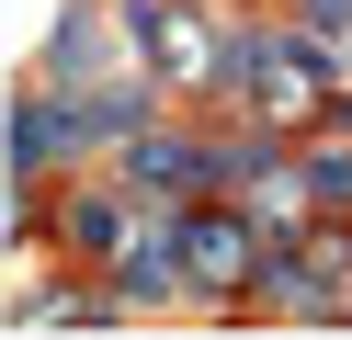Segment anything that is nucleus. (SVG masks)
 <instances>
[{
  "mask_svg": "<svg viewBox=\"0 0 352 340\" xmlns=\"http://www.w3.org/2000/svg\"><path fill=\"white\" fill-rule=\"evenodd\" d=\"M239 317H284V329H352V216H307L296 238L261 249L250 295H239Z\"/></svg>",
  "mask_w": 352,
  "mask_h": 340,
  "instance_id": "nucleus-1",
  "label": "nucleus"
},
{
  "mask_svg": "<svg viewBox=\"0 0 352 340\" xmlns=\"http://www.w3.org/2000/svg\"><path fill=\"white\" fill-rule=\"evenodd\" d=\"M261 249H273V227H261L239 193H216V216L193 204V216H182V295L239 306V295H250V272H261Z\"/></svg>",
  "mask_w": 352,
  "mask_h": 340,
  "instance_id": "nucleus-2",
  "label": "nucleus"
},
{
  "mask_svg": "<svg viewBox=\"0 0 352 340\" xmlns=\"http://www.w3.org/2000/svg\"><path fill=\"white\" fill-rule=\"evenodd\" d=\"M102 170L125 193H148V204H205L216 193V125H137Z\"/></svg>",
  "mask_w": 352,
  "mask_h": 340,
  "instance_id": "nucleus-3",
  "label": "nucleus"
},
{
  "mask_svg": "<svg viewBox=\"0 0 352 340\" xmlns=\"http://www.w3.org/2000/svg\"><path fill=\"white\" fill-rule=\"evenodd\" d=\"M125 12H137V57L160 68L170 91H205L216 34H228V23H205V0H125Z\"/></svg>",
  "mask_w": 352,
  "mask_h": 340,
  "instance_id": "nucleus-4",
  "label": "nucleus"
},
{
  "mask_svg": "<svg viewBox=\"0 0 352 340\" xmlns=\"http://www.w3.org/2000/svg\"><path fill=\"white\" fill-rule=\"evenodd\" d=\"M296 193H307V216H352V136H296Z\"/></svg>",
  "mask_w": 352,
  "mask_h": 340,
  "instance_id": "nucleus-5",
  "label": "nucleus"
},
{
  "mask_svg": "<svg viewBox=\"0 0 352 340\" xmlns=\"http://www.w3.org/2000/svg\"><path fill=\"white\" fill-rule=\"evenodd\" d=\"M284 23L318 34V45H341V68H352V0H284Z\"/></svg>",
  "mask_w": 352,
  "mask_h": 340,
  "instance_id": "nucleus-6",
  "label": "nucleus"
}]
</instances>
